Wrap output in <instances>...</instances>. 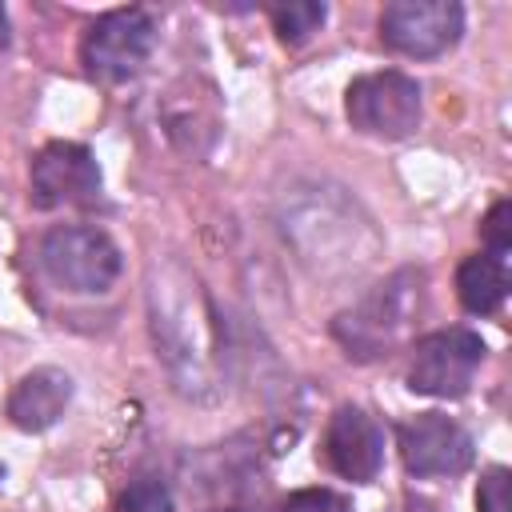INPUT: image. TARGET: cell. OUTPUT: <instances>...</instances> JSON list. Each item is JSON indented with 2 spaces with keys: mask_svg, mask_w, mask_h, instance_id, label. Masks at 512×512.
<instances>
[{
  "mask_svg": "<svg viewBox=\"0 0 512 512\" xmlns=\"http://www.w3.org/2000/svg\"><path fill=\"white\" fill-rule=\"evenodd\" d=\"M416 312H420V272L404 268L392 280H384L368 300L340 312L332 332L348 348V356L372 360V356H384L408 332Z\"/></svg>",
  "mask_w": 512,
  "mask_h": 512,
  "instance_id": "1",
  "label": "cell"
},
{
  "mask_svg": "<svg viewBox=\"0 0 512 512\" xmlns=\"http://www.w3.org/2000/svg\"><path fill=\"white\" fill-rule=\"evenodd\" d=\"M40 264L52 276V284H60L64 292L96 296V292H108L116 284V276L124 268V256H120L116 240L104 228L60 224V228L44 232Z\"/></svg>",
  "mask_w": 512,
  "mask_h": 512,
  "instance_id": "2",
  "label": "cell"
},
{
  "mask_svg": "<svg viewBox=\"0 0 512 512\" xmlns=\"http://www.w3.org/2000/svg\"><path fill=\"white\" fill-rule=\"evenodd\" d=\"M156 48V20L144 8H112L104 12L80 44V64L100 84L132 80Z\"/></svg>",
  "mask_w": 512,
  "mask_h": 512,
  "instance_id": "3",
  "label": "cell"
},
{
  "mask_svg": "<svg viewBox=\"0 0 512 512\" xmlns=\"http://www.w3.org/2000/svg\"><path fill=\"white\" fill-rule=\"evenodd\" d=\"M344 112L364 136L404 140L420 124V84L404 72H368L348 84Z\"/></svg>",
  "mask_w": 512,
  "mask_h": 512,
  "instance_id": "4",
  "label": "cell"
},
{
  "mask_svg": "<svg viewBox=\"0 0 512 512\" xmlns=\"http://www.w3.org/2000/svg\"><path fill=\"white\" fill-rule=\"evenodd\" d=\"M28 200L44 212L52 208H88L100 200V168L84 144L52 140L32 156Z\"/></svg>",
  "mask_w": 512,
  "mask_h": 512,
  "instance_id": "5",
  "label": "cell"
},
{
  "mask_svg": "<svg viewBox=\"0 0 512 512\" xmlns=\"http://www.w3.org/2000/svg\"><path fill=\"white\" fill-rule=\"evenodd\" d=\"M464 32V8L456 0H392L380 12V40L412 60L448 52Z\"/></svg>",
  "mask_w": 512,
  "mask_h": 512,
  "instance_id": "6",
  "label": "cell"
},
{
  "mask_svg": "<svg viewBox=\"0 0 512 512\" xmlns=\"http://www.w3.org/2000/svg\"><path fill=\"white\" fill-rule=\"evenodd\" d=\"M484 360V340L468 328H444L412 348L408 388L420 396H464Z\"/></svg>",
  "mask_w": 512,
  "mask_h": 512,
  "instance_id": "7",
  "label": "cell"
},
{
  "mask_svg": "<svg viewBox=\"0 0 512 512\" xmlns=\"http://www.w3.org/2000/svg\"><path fill=\"white\" fill-rule=\"evenodd\" d=\"M400 460L412 476H460L472 464V436L440 412H420L396 428Z\"/></svg>",
  "mask_w": 512,
  "mask_h": 512,
  "instance_id": "8",
  "label": "cell"
},
{
  "mask_svg": "<svg viewBox=\"0 0 512 512\" xmlns=\"http://www.w3.org/2000/svg\"><path fill=\"white\" fill-rule=\"evenodd\" d=\"M324 460L332 464L336 476L352 480V484H368L376 480L380 464H384V432L380 424L364 412V408H336L328 428H324Z\"/></svg>",
  "mask_w": 512,
  "mask_h": 512,
  "instance_id": "9",
  "label": "cell"
},
{
  "mask_svg": "<svg viewBox=\"0 0 512 512\" xmlns=\"http://www.w3.org/2000/svg\"><path fill=\"white\" fill-rule=\"evenodd\" d=\"M72 404V376L64 368H32L8 396V420L20 432L52 428Z\"/></svg>",
  "mask_w": 512,
  "mask_h": 512,
  "instance_id": "10",
  "label": "cell"
},
{
  "mask_svg": "<svg viewBox=\"0 0 512 512\" xmlns=\"http://www.w3.org/2000/svg\"><path fill=\"white\" fill-rule=\"evenodd\" d=\"M456 296L472 316H488L508 296V260L492 252H476L456 268Z\"/></svg>",
  "mask_w": 512,
  "mask_h": 512,
  "instance_id": "11",
  "label": "cell"
},
{
  "mask_svg": "<svg viewBox=\"0 0 512 512\" xmlns=\"http://www.w3.org/2000/svg\"><path fill=\"white\" fill-rule=\"evenodd\" d=\"M268 16H272V28L284 44H304L312 32H320L328 8L320 0H292V4H276Z\"/></svg>",
  "mask_w": 512,
  "mask_h": 512,
  "instance_id": "12",
  "label": "cell"
},
{
  "mask_svg": "<svg viewBox=\"0 0 512 512\" xmlns=\"http://www.w3.org/2000/svg\"><path fill=\"white\" fill-rule=\"evenodd\" d=\"M116 512H176V504H172V492H168L160 480L144 476V480H132V484L120 492Z\"/></svg>",
  "mask_w": 512,
  "mask_h": 512,
  "instance_id": "13",
  "label": "cell"
},
{
  "mask_svg": "<svg viewBox=\"0 0 512 512\" xmlns=\"http://www.w3.org/2000/svg\"><path fill=\"white\" fill-rule=\"evenodd\" d=\"M476 512H512V472L488 468L476 488Z\"/></svg>",
  "mask_w": 512,
  "mask_h": 512,
  "instance_id": "14",
  "label": "cell"
},
{
  "mask_svg": "<svg viewBox=\"0 0 512 512\" xmlns=\"http://www.w3.org/2000/svg\"><path fill=\"white\" fill-rule=\"evenodd\" d=\"M280 512H352V504L332 488H300L280 504Z\"/></svg>",
  "mask_w": 512,
  "mask_h": 512,
  "instance_id": "15",
  "label": "cell"
},
{
  "mask_svg": "<svg viewBox=\"0 0 512 512\" xmlns=\"http://www.w3.org/2000/svg\"><path fill=\"white\" fill-rule=\"evenodd\" d=\"M484 244L492 256H500V260L508 256V248H512V204L508 200H496L492 212L484 216Z\"/></svg>",
  "mask_w": 512,
  "mask_h": 512,
  "instance_id": "16",
  "label": "cell"
},
{
  "mask_svg": "<svg viewBox=\"0 0 512 512\" xmlns=\"http://www.w3.org/2000/svg\"><path fill=\"white\" fill-rule=\"evenodd\" d=\"M8 40H12V24H8V12L0 4V48H8Z\"/></svg>",
  "mask_w": 512,
  "mask_h": 512,
  "instance_id": "17",
  "label": "cell"
},
{
  "mask_svg": "<svg viewBox=\"0 0 512 512\" xmlns=\"http://www.w3.org/2000/svg\"><path fill=\"white\" fill-rule=\"evenodd\" d=\"M228 512H236V508H228Z\"/></svg>",
  "mask_w": 512,
  "mask_h": 512,
  "instance_id": "18",
  "label": "cell"
}]
</instances>
